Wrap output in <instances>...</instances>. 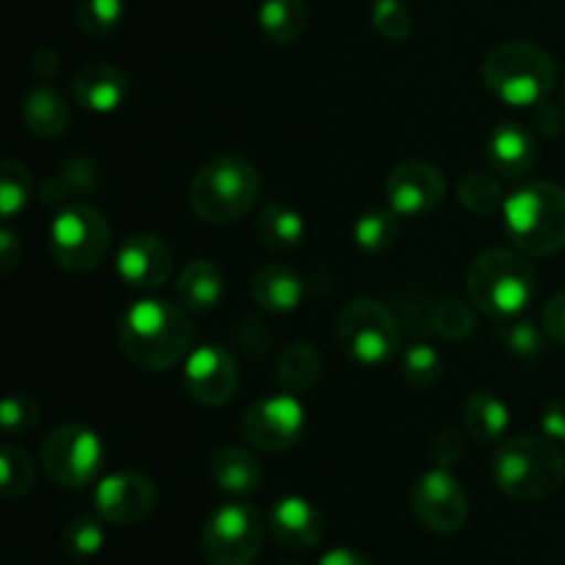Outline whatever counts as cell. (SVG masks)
I'll list each match as a JSON object with an SVG mask.
<instances>
[{"instance_id":"d6986e66","label":"cell","mask_w":565,"mask_h":565,"mask_svg":"<svg viewBox=\"0 0 565 565\" xmlns=\"http://www.w3.org/2000/svg\"><path fill=\"white\" fill-rule=\"evenodd\" d=\"M72 97L83 110L114 114L130 97V81L110 64H86L72 77Z\"/></svg>"},{"instance_id":"ba28073f","label":"cell","mask_w":565,"mask_h":565,"mask_svg":"<svg viewBox=\"0 0 565 565\" xmlns=\"http://www.w3.org/2000/svg\"><path fill=\"white\" fill-rule=\"evenodd\" d=\"M268 519L243 500L215 508L204 522L199 544L210 565H252L265 544Z\"/></svg>"},{"instance_id":"30bf717a","label":"cell","mask_w":565,"mask_h":565,"mask_svg":"<svg viewBox=\"0 0 565 565\" xmlns=\"http://www.w3.org/2000/svg\"><path fill=\"white\" fill-rule=\"evenodd\" d=\"M42 469L61 489H83L103 472L105 445L92 428L77 423L58 425L42 441Z\"/></svg>"},{"instance_id":"74e56055","label":"cell","mask_w":565,"mask_h":565,"mask_svg":"<svg viewBox=\"0 0 565 565\" xmlns=\"http://www.w3.org/2000/svg\"><path fill=\"white\" fill-rule=\"evenodd\" d=\"M430 326L436 334L450 342L467 340L475 331V312L469 303L458 301V298H441L430 312Z\"/></svg>"},{"instance_id":"c3c4849f","label":"cell","mask_w":565,"mask_h":565,"mask_svg":"<svg viewBox=\"0 0 565 565\" xmlns=\"http://www.w3.org/2000/svg\"><path fill=\"white\" fill-rule=\"evenodd\" d=\"M285 565H301V563H285Z\"/></svg>"},{"instance_id":"ab89813d","label":"cell","mask_w":565,"mask_h":565,"mask_svg":"<svg viewBox=\"0 0 565 565\" xmlns=\"http://www.w3.org/2000/svg\"><path fill=\"white\" fill-rule=\"evenodd\" d=\"M467 430H458V428H445L434 436V445H430V456H434L436 467L441 469H450L456 467L458 461L463 458L467 452V439H463Z\"/></svg>"},{"instance_id":"f1b7e54d","label":"cell","mask_w":565,"mask_h":565,"mask_svg":"<svg viewBox=\"0 0 565 565\" xmlns=\"http://www.w3.org/2000/svg\"><path fill=\"white\" fill-rule=\"evenodd\" d=\"M401 237V215L392 207H373L353 224V241L364 254H384Z\"/></svg>"},{"instance_id":"ee69618b","label":"cell","mask_w":565,"mask_h":565,"mask_svg":"<svg viewBox=\"0 0 565 565\" xmlns=\"http://www.w3.org/2000/svg\"><path fill=\"white\" fill-rule=\"evenodd\" d=\"M20 259H22L20 237H17L9 226H3V230H0V270H3V274H11V270L20 265Z\"/></svg>"},{"instance_id":"4fadbf2b","label":"cell","mask_w":565,"mask_h":565,"mask_svg":"<svg viewBox=\"0 0 565 565\" xmlns=\"http://www.w3.org/2000/svg\"><path fill=\"white\" fill-rule=\"evenodd\" d=\"M158 508V486L149 475L136 469L105 475L94 489V511L103 522L116 527L147 522Z\"/></svg>"},{"instance_id":"ac0fdd59","label":"cell","mask_w":565,"mask_h":565,"mask_svg":"<svg viewBox=\"0 0 565 565\" xmlns=\"http://www.w3.org/2000/svg\"><path fill=\"white\" fill-rule=\"evenodd\" d=\"M539 160L535 136L519 121H502L486 138V163L500 180H522Z\"/></svg>"},{"instance_id":"8992f818","label":"cell","mask_w":565,"mask_h":565,"mask_svg":"<svg viewBox=\"0 0 565 565\" xmlns=\"http://www.w3.org/2000/svg\"><path fill=\"white\" fill-rule=\"evenodd\" d=\"M483 86L500 103L513 108H535L552 94L557 70L552 55L533 42H505L483 61Z\"/></svg>"},{"instance_id":"7bdbcfd3","label":"cell","mask_w":565,"mask_h":565,"mask_svg":"<svg viewBox=\"0 0 565 565\" xmlns=\"http://www.w3.org/2000/svg\"><path fill=\"white\" fill-rule=\"evenodd\" d=\"M533 127L541 132V136L546 138H557L563 132L565 127V114L561 105L550 103V99H544V103H539L533 108Z\"/></svg>"},{"instance_id":"e0dca14e","label":"cell","mask_w":565,"mask_h":565,"mask_svg":"<svg viewBox=\"0 0 565 565\" xmlns=\"http://www.w3.org/2000/svg\"><path fill=\"white\" fill-rule=\"evenodd\" d=\"M268 533L290 552H309L320 546L326 522L318 508L303 497H281L268 511Z\"/></svg>"},{"instance_id":"f6af8a7d","label":"cell","mask_w":565,"mask_h":565,"mask_svg":"<svg viewBox=\"0 0 565 565\" xmlns=\"http://www.w3.org/2000/svg\"><path fill=\"white\" fill-rule=\"evenodd\" d=\"M318 565H373V561L364 557L362 552L351 550V546H337V550L326 552L318 561Z\"/></svg>"},{"instance_id":"7c38bea8","label":"cell","mask_w":565,"mask_h":565,"mask_svg":"<svg viewBox=\"0 0 565 565\" xmlns=\"http://www.w3.org/2000/svg\"><path fill=\"white\" fill-rule=\"evenodd\" d=\"M303 428H307L303 406L290 392L252 403L241 423L243 439L265 452H285L296 447Z\"/></svg>"},{"instance_id":"484cf974","label":"cell","mask_w":565,"mask_h":565,"mask_svg":"<svg viewBox=\"0 0 565 565\" xmlns=\"http://www.w3.org/2000/svg\"><path fill=\"white\" fill-rule=\"evenodd\" d=\"M303 224L301 213L281 202H268L257 215V235L265 248L274 254H287L303 241Z\"/></svg>"},{"instance_id":"44dd1931","label":"cell","mask_w":565,"mask_h":565,"mask_svg":"<svg viewBox=\"0 0 565 565\" xmlns=\"http://www.w3.org/2000/svg\"><path fill=\"white\" fill-rule=\"evenodd\" d=\"M20 116L25 130L31 136L44 138V141H55V138L64 136L72 121L66 99L53 86H47V83H39V86L28 88L20 105Z\"/></svg>"},{"instance_id":"f546056e","label":"cell","mask_w":565,"mask_h":565,"mask_svg":"<svg viewBox=\"0 0 565 565\" xmlns=\"http://www.w3.org/2000/svg\"><path fill=\"white\" fill-rule=\"evenodd\" d=\"M458 202L472 215H491L505 204L502 182L494 171H472L458 182Z\"/></svg>"},{"instance_id":"f35d334b","label":"cell","mask_w":565,"mask_h":565,"mask_svg":"<svg viewBox=\"0 0 565 565\" xmlns=\"http://www.w3.org/2000/svg\"><path fill=\"white\" fill-rule=\"evenodd\" d=\"M0 423L9 436H25L36 428L39 406L31 395H9L0 406Z\"/></svg>"},{"instance_id":"5bb4252c","label":"cell","mask_w":565,"mask_h":565,"mask_svg":"<svg viewBox=\"0 0 565 565\" xmlns=\"http://www.w3.org/2000/svg\"><path fill=\"white\" fill-rule=\"evenodd\" d=\"M384 191L386 202L397 215L423 218V215L436 213L445 202L447 182L445 174L428 160H406L390 171Z\"/></svg>"},{"instance_id":"7a4b0ae2","label":"cell","mask_w":565,"mask_h":565,"mask_svg":"<svg viewBox=\"0 0 565 565\" xmlns=\"http://www.w3.org/2000/svg\"><path fill=\"white\" fill-rule=\"evenodd\" d=\"M497 489L516 502H539L565 483V456L550 436L522 434L502 441L491 461Z\"/></svg>"},{"instance_id":"83f0119b","label":"cell","mask_w":565,"mask_h":565,"mask_svg":"<svg viewBox=\"0 0 565 565\" xmlns=\"http://www.w3.org/2000/svg\"><path fill=\"white\" fill-rule=\"evenodd\" d=\"M320 370H323V362H320L318 348L312 342H292L276 362V381L290 395H301L318 384Z\"/></svg>"},{"instance_id":"1f68e13d","label":"cell","mask_w":565,"mask_h":565,"mask_svg":"<svg viewBox=\"0 0 565 565\" xmlns=\"http://www.w3.org/2000/svg\"><path fill=\"white\" fill-rule=\"evenodd\" d=\"M36 486V467L22 447H0V489L9 500H22Z\"/></svg>"},{"instance_id":"9c48e42d","label":"cell","mask_w":565,"mask_h":565,"mask_svg":"<svg viewBox=\"0 0 565 565\" xmlns=\"http://www.w3.org/2000/svg\"><path fill=\"white\" fill-rule=\"evenodd\" d=\"M337 342L351 362L362 367L390 362L401 345L397 323L390 309L367 296L351 298L337 318Z\"/></svg>"},{"instance_id":"bcb514c9","label":"cell","mask_w":565,"mask_h":565,"mask_svg":"<svg viewBox=\"0 0 565 565\" xmlns=\"http://www.w3.org/2000/svg\"><path fill=\"white\" fill-rule=\"evenodd\" d=\"M31 72L39 77V81H53V75L58 72V55L53 50H39L31 61Z\"/></svg>"},{"instance_id":"3957f363","label":"cell","mask_w":565,"mask_h":565,"mask_svg":"<svg viewBox=\"0 0 565 565\" xmlns=\"http://www.w3.org/2000/svg\"><path fill=\"white\" fill-rule=\"evenodd\" d=\"M535 296V270L522 252L489 248L467 268V298L494 323L522 318Z\"/></svg>"},{"instance_id":"4dcf8cb0","label":"cell","mask_w":565,"mask_h":565,"mask_svg":"<svg viewBox=\"0 0 565 565\" xmlns=\"http://www.w3.org/2000/svg\"><path fill=\"white\" fill-rule=\"evenodd\" d=\"M401 375L414 390H434L445 375V362L434 345L414 342L401 351Z\"/></svg>"},{"instance_id":"4316f807","label":"cell","mask_w":565,"mask_h":565,"mask_svg":"<svg viewBox=\"0 0 565 565\" xmlns=\"http://www.w3.org/2000/svg\"><path fill=\"white\" fill-rule=\"evenodd\" d=\"M257 25L270 42L290 44L307 31L309 9L303 0H263L257 9Z\"/></svg>"},{"instance_id":"7dc6e473","label":"cell","mask_w":565,"mask_h":565,"mask_svg":"<svg viewBox=\"0 0 565 565\" xmlns=\"http://www.w3.org/2000/svg\"><path fill=\"white\" fill-rule=\"evenodd\" d=\"M563 103H565V81H563Z\"/></svg>"},{"instance_id":"8fae6325","label":"cell","mask_w":565,"mask_h":565,"mask_svg":"<svg viewBox=\"0 0 565 565\" xmlns=\"http://www.w3.org/2000/svg\"><path fill=\"white\" fill-rule=\"evenodd\" d=\"M412 511L425 530L436 535H452L467 524V491L450 469H430L412 486Z\"/></svg>"},{"instance_id":"7402d4cb","label":"cell","mask_w":565,"mask_h":565,"mask_svg":"<svg viewBox=\"0 0 565 565\" xmlns=\"http://www.w3.org/2000/svg\"><path fill=\"white\" fill-rule=\"evenodd\" d=\"M177 303L188 312H210L224 298V270L213 259H191L174 285Z\"/></svg>"},{"instance_id":"52a82bcc","label":"cell","mask_w":565,"mask_h":565,"mask_svg":"<svg viewBox=\"0 0 565 565\" xmlns=\"http://www.w3.org/2000/svg\"><path fill=\"white\" fill-rule=\"evenodd\" d=\"M110 252V224L97 207L86 202L66 204L50 224V254L55 265L70 274L99 268Z\"/></svg>"},{"instance_id":"2e32d148","label":"cell","mask_w":565,"mask_h":565,"mask_svg":"<svg viewBox=\"0 0 565 565\" xmlns=\"http://www.w3.org/2000/svg\"><path fill=\"white\" fill-rule=\"evenodd\" d=\"M185 392L199 406L218 408L235 397L237 392V364L230 351L218 345H202L191 351L185 362Z\"/></svg>"},{"instance_id":"d590c367","label":"cell","mask_w":565,"mask_h":565,"mask_svg":"<svg viewBox=\"0 0 565 565\" xmlns=\"http://www.w3.org/2000/svg\"><path fill=\"white\" fill-rule=\"evenodd\" d=\"M0 171H3V182H0V213H3L6 221H11L31 202V174L17 160H3Z\"/></svg>"},{"instance_id":"b9f144b4","label":"cell","mask_w":565,"mask_h":565,"mask_svg":"<svg viewBox=\"0 0 565 565\" xmlns=\"http://www.w3.org/2000/svg\"><path fill=\"white\" fill-rule=\"evenodd\" d=\"M541 434L565 445V397H552L541 408Z\"/></svg>"},{"instance_id":"836d02e7","label":"cell","mask_w":565,"mask_h":565,"mask_svg":"<svg viewBox=\"0 0 565 565\" xmlns=\"http://www.w3.org/2000/svg\"><path fill=\"white\" fill-rule=\"evenodd\" d=\"M105 546V527L99 519L94 516H77L61 533V550L72 557V561H86L94 557Z\"/></svg>"},{"instance_id":"cb8c5ba5","label":"cell","mask_w":565,"mask_h":565,"mask_svg":"<svg viewBox=\"0 0 565 565\" xmlns=\"http://www.w3.org/2000/svg\"><path fill=\"white\" fill-rule=\"evenodd\" d=\"M252 298L254 303L265 309V312L285 315L298 309L303 301V281L292 268L281 263L263 265L252 279Z\"/></svg>"},{"instance_id":"9a60e30c","label":"cell","mask_w":565,"mask_h":565,"mask_svg":"<svg viewBox=\"0 0 565 565\" xmlns=\"http://www.w3.org/2000/svg\"><path fill=\"white\" fill-rule=\"evenodd\" d=\"M174 254L166 246L163 237L152 232H138L125 237L116 252V274L127 287L138 292H152L171 279Z\"/></svg>"},{"instance_id":"603a6c76","label":"cell","mask_w":565,"mask_h":565,"mask_svg":"<svg viewBox=\"0 0 565 565\" xmlns=\"http://www.w3.org/2000/svg\"><path fill=\"white\" fill-rule=\"evenodd\" d=\"M210 475L230 497H252L263 486V463L246 447H221L210 461Z\"/></svg>"},{"instance_id":"d6a6232c","label":"cell","mask_w":565,"mask_h":565,"mask_svg":"<svg viewBox=\"0 0 565 565\" xmlns=\"http://www.w3.org/2000/svg\"><path fill=\"white\" fill-rule=\"evenodd\" d=\"M77 28L92 39H105L125 20V0H77Z\"/></svg>"},{"instance_id":"5b68a950","label":"cell","mask_w":565,"mask_h":565,"mask_svg":"<svg viewBox=\"0 0 565 565\" xmlns=\"http://www.w3.org/2000/svg\"><path fill=\"white\" fill-rule=\"evenodd\" d=\"M508 237L527 257H550L565 248V188L533 180L502 204Z\"/></svg>"},{"instance_id":"6da1fadb","label":"cell","mask_w":565,"mask_h":565,"mask_svg":"<svg viewBox=\"0 0 565 565\" xmlns=\"http://www.w3.org/2000/svg\"><path fill=\"white\" fill-rule=\"evenodd\" d=\"M116 340L127 362L136 364L138 370L166 373L191 356V312L163 298H141L121 315Z\"/></svg>"},{"instance_id":"277c9868","label":"cell","mask_w":565,"mask_h":565,"mask_svg":"<svg viewBox=\"0 0 565 565\" xmlns=\"http://www.w3.org/2000/svg\"><path fill=\"white\" fill-rule=\"evenodd\" d=\"M263 193V177L237 154H221L207 160L193 174L188 188V202L193 215L204 224H235L252 213Z\"/></svg>"},{"instance_id":"ffe728a7","label":"cell","mask_w":565,"mask_h":565,"mask_svg":"<svg viewBox=\"0 0 565 565\" xmlns=\"http://www.w3.org/2000/svg\"><path fill=\"white\" fill-rule=\"evenodd\" d=\"M99 188V166L88 154H75L64 160L39 188V199L47 207L61 210L66 204H77L83 196L94 193Z\"/></svg>"},{"instance_id":"60d3db41","label":"cell","mask_w":565,"mask_h":565,"mask_svg":"<svg viewBox=\"0 0 565 565\" xmlns=\"http://www.w3.org/2000/svg\"><path fill=\"white\" fill-rule=\"evenodd\" d=\"M541 329L557 345H565V290L552 296L541 312Z\"/></svg>"},{"instance_id":"d4e9b609","label":"cell","mask_w":565,"mask_h":565,"mask_svg":"<svg viewBox=\"0 0 565 565\" xmlns=\"http://www.w3.org/2000/svg\"><path fill=\"white\" fill-rule=\"evenodd\" d=\"M461 425L469 439L494 445L511 425V412L494 392H472L461 406Z\"/></svg>"},{"instance_id":"8d00e7d4","label":"cell","mask_w":565,"mask_h":565,"mask_svg":"<svg viewBox=\"0 0 565 565\" xmlns=\"http://www.w3.org/2000/svg\"><path fill=\"white\" fill-rule=\"evenodd\" d=\"M544 337H546L544 329L535 326L533 320L511 318L497 323V340H500L502 348L511 351L513 356H522V359L539 356L541 348H544Z\"/></svg>"},{"instance_id":"e575fe53","label":"cell","mask_w":565,"mask_h":565,"mask_svg":"<svg viewBox=\"0 0 565 565\" xmlns=\"http://www.w3.org/2000/svg\"><path fill=\"white\" fill-rule=\"evenodd\" d=\"M370 22L375 33L392 44H401L412 36V11L403 0H373L370 6Z\"/></svg>"}]
</instances>
